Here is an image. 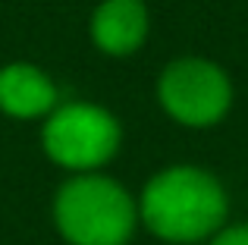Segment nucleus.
<instances>
[{
	"instance_id": "nucleus-5",
	"label": "nucleus",
	"mask_w": 248,
	"mask_h": 245,
	"mask_svg": "<svg viewBox=\"0 0 248 245\" xmlns=\"http://www.w3.org/2000/svg\"><path fill=\"white\" fill-rule=\"evenodd\" d=\"M148 35V10L141 0H104L91 19V38L104 54H132Z\"/></svg>"
},
{
	"instance_id": "nucleus-6",
	"label": "nucleus",
	"mask_w": 248,
	"mask_h": 245,
	"mask_svg": "<svg viewBox=\"0 0 248 245\" xmlns=\"http://www.w3.org/2000/svg\"><path fill=\"white\" fill-rule=\"evenodd\" d=\"M57 104V88L38 66L13 63L0 69V110L10 117H41Z\"/></svg>"
},
{
	"instance_id": "nucleus-7",
	"label": "nucleus",
	"mask_w": 248,
	"mask_h": 245,
	"mask_svg": "<svg viewBox=\"0 0 248 245\" xmlns=\"http://www.w3.org/2000/svg\"><path fill=\"white\" fill-rule=\"evenodd\" d=\"M211 245H248V227H230L217 236Z\"/></svg>"
},
{
	"instance_id": "nucleus-2",
	"label": "nucleus",
	"mask_w": 248,
	"mask_h": 245,
	"mask_svg": "<svg viewBox=\"0 0 248 245\" xmlns=\"http://www.w3.org/2000/svg\"><path fill=\"white\" fill-rule=\"evenodd\" d=\"M57 227L73 245H123L135 227V204L104 176H76L57 195Z\"/></svg>"
},
{
	"instance_id": "nucleus-1",
	"label": "nucleus",
	"mask_w": 248,
	"mask_h": 245,
	"mask_svg": "<svg viewBox=\"0 0 248 245\" xmlns=\"http://www.w3.org/2000/svg\"><path fill=\"white\" fill-rule=\"evenodd\" d=\"M141 217L148 230L167 242H198L220 230L226 217V195L211 173L170 167L145 185Z\"/></svg>"
},
{
	"instance_id": "nucleus-4",
	"label": "nucleus",
	"mask_w": 248,
	"mask_h": 245,
	"mask_svg": "<svg viewBox=\"0 0 248 245\" xmlns=\"http://www.w3.org/2000/svg\"><path fill=\"white\" fill-rule=\"evenodd\" d=\"M160 104L186 126H211L232 101L230 79L207 60H176L160 76Z\"/></svg>"
},
{
	"instance_id": "nucleus-3",
	"label": "nucleus",
	"mask_w": 248,
	"mask_h": 245,
	"mask_svg": "<svg viewBox=\"0 0 248 245\" xmlns=\"http://www.w3.org/2000/svg\"><path fill=\"white\" fill-rule=\"evenodd\" d=\"M120 148V122L104 107L69 104L44 126V151L69 170H94Z\"/></svg>"
}]
</instances>
